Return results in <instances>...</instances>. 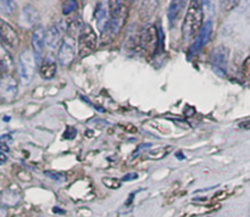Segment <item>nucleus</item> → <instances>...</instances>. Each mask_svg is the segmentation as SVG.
Returning a JSON list of instances; mask_svg holds the SVG:
<instances>
[{"label":"nucleus","mask_w":250,"mask_h":217,"mask_svg":"<svg viewBox=\"0 0 250 217\" xmlns=\"http://www.w3.org/2000/svg\"><path fill=\"white\" fill-rule=\"evenodd\" d=\"M0 9L5 14H12L15 11V9H16V4L14 1H11V0L10 1L9 0H2V1H0Z\"/></svg>","instance_id":"6ab92c4d"},{"label":"nucleus","mask_w":250,"mask_h":217,"mask_svg":"<svg viewBox=\"0 0 250 217\" xmlns=\"http://www.w3.org/2000/svg\"><path fill=\"white\" fill-rule=\"evenodd\" d=\"M203 21H204V10H203L202 4L198 1H192L190 6L188 7L185 20H183V41H190L192 39L197 38L204 26Z\"/></svg>","instance_id":"f257e3e1"},{"label":"nucleus","mask_w":250,"mask_h":217,"mask_svg":"<svg viewBox=\"0 0 250 217\" xmlns=\"http://www.w3.org/2000/svg\"><path fill=\"white\" fill-rule=\"evenodd\" d=\"M211 33H212V22L211 21L205 22V24L203 26L202 31L199 32L198 37L195 38L194 43H193L192 46H190L189 53H188L189 58L190 56L197 55V54L199 53V51L202 50L205 45H207V43L209 41L210 37H211Z\"/></svg>","instance_id":"1a4fd4ad"},{"label":"nucleus","mask_w":250,"mask_h":217,"mask_svg":"<svg viewBox=\"0 0 250 217\" xmlns=\"http://www.w3.org/2000/svg\"><path fill=\"white\" fill-rule=\"evenodd\" d=\"M139 48L148 55H154L158 51V46H161L160 33L153 24H148L139 34Z\"/></svg>","instance_id":"7ed1b4c3"},{"label":"nucleus","mask_w":250,"mask_h":217,"mask_svg":"<svg viewBox=\"0 0 250 217\" xmlns=\"http://www.w3.org/2000/svg\"><path fill=\"white\" fill-rule=\"evenodd\" d=\"M76 56V41L72 37H65L59 48L58 60L62 66H68L72 63Z\"/></svg>","instance_id":"423d86ee"},{"label":"nucleus","mask_w":250,"mask_h":217,"mask_svg":"<svg viewBox=\"0 0 250 217\" xmlns=\"http://www.w3.org/2000/svg\"><path fill=\"white\" fill-rule=\"evenodd\" d=\"M172 150V146H163V148L154 149V150H150L148 153V156L150 158H154V160H159V158H165L168 154V151Z\"/></svg>","instance_id":"a211bd4d"},{"label":"nucleus","mask_w":250,"mask_h":217,"mask_svg":"<svg viewBox=\"0 0 250 217\" xmlns=\"http://www.w3.org/2000/svg\"><path fill=\"white\" fill-rule=\"evenodd\" d=\"M95 21H97L98 28L102 33H104L105 29L107 28L110 22V6L109 2L100 1L97 4L95 9Z\"/></svg>","instance_id":"9d476101"},{"label":"nucleus","mask_w":250,"mask_h":217,"mask_svg":"<svg viewBox=\"0 0 250 217\" xmlns=\"http://www.w3.org/2000/svg\"><path fill=\"white\" fill-rule=\"evenodd\" d=\"M136 178H138V175L134 172H132V173H128V175L124 176V177H122V180H127V182H128V180L136 179Z\"/></svg>","instance_id":"393cba45"},{"label":"nucleus","mask_w":250,"mask_h":217,"mask_svg":"<svg viewBox=\"0 0 250 217\" xmlns=\"http://www.w3.org/2000/svg\"><path fill=\"white\" fill-rule=\"evenodd\" d=\"M45 31H44L43 26L38 24L33 31V36H32V45H33V51L37 56H41L42 53H43L44 45H45Z\"/></svg>","instance_id":"f8f14e48"},{"label":"nucleus","mask_w":250,"mask_h":217,"mask_svg":"<svg viewBox=\"0 0 250 217\" xmlns=\"http://www.w3.org/2000/svg\"><path fill=\"white\" fill-rule=\"evenodd\" d=\"M227 194H225V193H220L219 195H216V197H214V201H216V200H220V199H224V197H226Z\"/></svg>","instance_id":"cd10ccee"},{"label":"nucleus","mask_w":250,"mask_h":217,"mask_svg":"<svg viewBox=\"0 0 250 217\" xmlns=\"http://www.w3.org/2000/svg\"><path fill=\"white\" fill-rule=\"evenodd\" d=\"M78 45H80V54L85 55L97 48V34L93 28L88 24L83 26L78 36Z\"/></svg>","instance_id":"39448f33"},{"label":"nucleus","mask_w":250,"mask_h":217,"mask_svg":"<svg viewBox=\"0 0 250 217\" xmlns=\"http://www.w3.org/2000/svg\"><path fill=\"white\" fill-rule=\"evenodd\" d=\"M45 176H46V177L51 178V179L56 180V182H62V180H65V176H63L62 173H60V172H54V171H46Z\"/></svg>","instance_id":"4be33fe9"},{"label":"nucleus","mask_w":250,"mask_h":217,"mask_svg":"<svg viewBox=\"0 0 250 217\" xmlns=\"http://www.w3.org/2000/svg\"><path fill=\"white\" fill-rule=\"evenodd\" d=\"M243 75L250 79V56L247 58V60L243 63Z\"/></svg>","instance_id":"5701e85b"},{"label":"nucleus","mask_w":250,"mask_h":217,"mask_svg":"<svg viewBox=\"0 0 250 217\" xmlns=\"http://www.w3.org/2000/svg\"><path fill=\"white\" fill-rule=\"evenodd\" d=\"M17 90H19L17 80L9 73L2 75L0 79V94H1L2 100L12 101L16 98Z\"/></svg>","instance_id":"6e6552de"},{"label":"nucleus","mask_w":250,"mask_h":217,"mask_svg":"<svg viewBox=\"0 0 250 217\" xmlns=\"http://www.w3.org/2000/svg\"><path fill=\"white\" fill-rule=\"evenodd\" d=\"M185 5H186V1H172L171 2L170 6H168V11H167L168 21H170L171 24H173L175 23V21H177V19L180 17L181 11L183 10Z\"/></svg>","instance_id":"2eb2a0df"},{"label":"nucleus","mask_w":250,"mask_h":217,"mask_svg":"<svg viewBox=\"0 0 250 217\" xmlns=\"http://www.w3.org/2000/svg\"><path fill=\"white\" fill-rule=\"evenodd\" d=\"M0 36H1L2 43L6 44V45L12 46V48H16L19 45L20 39L16 31L9 23H6L4 20H0Z\"/></svg>","instance_id":"9b49d317"},{"label":"nucleus","mask_w":250,"mask_h":217,"mask_svg":"<svg viewBox=\"0 0 250 217\" xmlns=\"http://www.w3.org/2000/svg\"><path fill=\"white\" fill-rule=\"evenodd\" d=\"M110 22L107 28L103 33V43H110L125 26L128 15V9L121 1H109Z\"/></svg>","instance_id":"f03ea898"},{"label":"nucleus","mask_w":250,"mask_h":217,"mask_svg":"<svg viewBox=\"0 0 250 217\" xmlns=\"http://www.w3.org/2000/svg\"><path fill=\"white\" fill-rule=\"evenodd\" d=\"M36 54L31 50H23L20 55L19 61V72H20V80L22 84H28L34 76L36 71Z\"/></svg>","instance_id":"20e7f679"},{"label":"nucleus","mask_w":250,"mask_h":217,"mask_svg":"<svg viewBox=\"0 0 250 217\" xmlns=\"http://www.w3.org/2000/svg\"><path fill=\"white\" fill-rule=\"evenodd\" d=\"M6 162V155H5L4 151H0V163Z\"/></svg>","instance_id":"bb28decb"},{"label":"nucleus","mask_w":250,"mask_h":217,"mask_svg":"<svg viewBox=\"0 0 250 217\" xmlns=\"http://www.w3.org/2000/svg\"><path fill=\"white\" fill-rule=\"evenodd\" d=\"M78 7V2L75 1V0H70V1H67L65 4V6H63L62 11H63V15H68L71 14L72 11H76Z\"/></svg>","instance_id":"412c9836"},{"label":"nucleus","mask_w":250,"mask_h":217,"mask_svg":"<svg viewBox=\"0 0 250 217\" xmlns=\"http://www.w3.org/2000/svg\"><path fill=\"white\" fill-rule=\"evenodd\" d=\"M102 182L105 187L110 188V189H117V188H120V185H121V182H120L119 179L112 177H104L102 179Z\"/></svg>","instance_id":"aec40b11"},{"label":"nucleus","mask_w":250,"mask_h":217,"mask_svg":"<svg viewBox=\"0 0 250 217\" xmlns=\"http://www.w3.org/2000/svg\"><path fill=\"white\" fill-rule=\"evenodd\" d=\"M12 65H14V62H12V58L10 56V54L7 53L5 46L1 45V48H0V66H1L2 75L9 72V71L12 68Z\"/></svg>","instance_id":"dca6fc26"},{"label":"nucleus","mask_w":250,"mask_h":217,"mask_svg":"<svg viewBox=\"0 0 250 217\" xmlns=\"http://www.w3.org/2000/svg\"><path fill=\"white\" fill-rule=\"evenodd\" d=\"M239 126H241L242 128H244V129H250V119H249V121L242 122V123L239 124Z\"/></svg>","instance_id":"a878e982"},{"label":"nucleus","mask_w":250,"mask_h":217,"mask_svg":"<svg viewBox=\"0 0 250 217\" xmlns=\"http://www.w3.org/2000/svg\"><path fill=\"white\" fill-rule=\"evenodd\" d=\"M24 15H26L27 21H28L29 24L36 27L38 26L37 23H38L39 21V14L32 5H27V6L24 7Z\"/></svg>","instance_id":"f3484780"},{"label":"nucleus","mask_w":250,"mask_h":217,"mask_svg":"<svg viewBox=\"0 0 250 217\" xmlns=\"http://www.w3.org/2000/svg\"><path fill=\"white\" fill-rule=\"evenodd\" d=\"M227 63H229V49L226 46H217L211 55V65L215 72L221 77H225L227 72Z\"/></svg>","instance_id":"0eeeda50"},{"label":"nucleus","mask_w":250,"mask_h":217,"mask_svg":"<svg viewBox=\"0 0 250 217\" xmlns=\"http://www.w3.org/2000/svg\"><path fill=\"white\" fill-rule=\"evenodd\" d=\"M39 72H41L42 78H44V79H51L56 75V63L51 60L43 61L41 65V68H39Z\"/></svg>","instance_id":"4468645a"},{"label":"nucleus","mask_w":250,"mask_h":217,"mask_svg":"<svg viewBox=\"0 0 250 217\" xmlns=\"http://www.w3.org/2000/svg\"><path fill=\"white\" fill-rule=\"evenodd\" d=\"M76 137V129L75 128H67L66 129L65 134H63V138L65 139H73Z\"/></svg>","instance_id":"b1692460"},{"label":"nucleus","mask_w":250,"mask_h":217,"mask_svg":"<svg viewBox=\"0 0 250 217\" xmlns=\"http://www.w3.org/2000/svg\"><path fill=\"white\" fill-rule=\"evenodd\" d=\"M62 27L60 24H53V26L49 28L48 33H46V39L45 44L51 49H55L59 46V43L61 40V37H62Z\"/></svg>","instance_id":"ddd939ff"}]
</instances>
